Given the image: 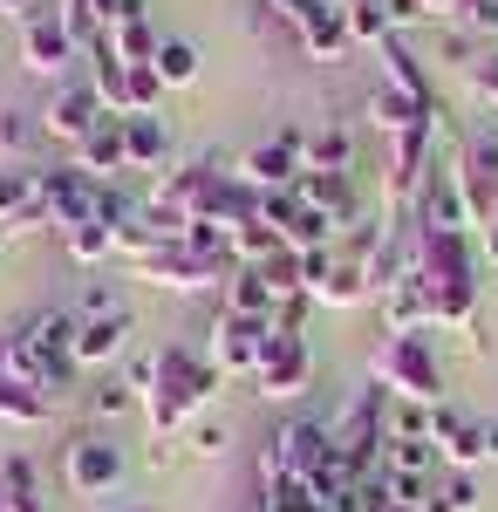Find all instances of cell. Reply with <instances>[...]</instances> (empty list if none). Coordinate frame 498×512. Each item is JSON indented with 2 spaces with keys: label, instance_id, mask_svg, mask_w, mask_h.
<instances>
[{
  "label": "cell",
  "instance_id": "cell-31",
  "mask_svg": "<svg viewBox=\"0 0 498 512\" xmlns=\"http://www.w3.org/2000/svg\"><path fill=\"white\" fill-rule=\"evenodd\" d=\"M103 41H110V48L123 55V62H151V55H157V41H164V35L151 28V14H137V21H116V28H110Z\"/></svg>",
  "mask_w": 498,
  "mask_h": 512
},
{
  "label": "cell",
  "instance_id": "cell-25",
  "mask_svg": "<svg viewBox=\"0 0 498 512\" xmlns=\"http://www.w3.org/2000/svg\"><path fill=\"white\" fill-rule=\"evenodd\" d=\"M437 465H444V458H437V444H430V437H383V472L430 478Z\"/></svg>",
  "mask_w": 498,
  "mask_h": 512
},
{
  "label": "cell",
  "instance_id": "cell-13",
  "mask_svg": "<svg viewBox=\"0 0 498 512\" xmlns=\"http://www.w3.org/2000/svg\"><path fill=\"white\" fill-rule=\"evenodd\" d=\"M430 444L451 472H478L485 465V417H464L458 403H437L430 410Z\"/></svg>",
  "mask_w": 498,
  "mask_h": 512
},
{
  "label": "cell",
  "instance_id": "cell-9",
  "mask_svg": "<svg viewBox=\"0 0 498 512\" xmlns=\"http://www.w3.org/2000/svg\"><path fill=\"white\" fill-rule=\"evenodd\" d=\"M267 328L273 321H246V315H212V328H205V362L219 369V376H253V362H260V349H267Z\"/></svg>",
  "mask_w": 498,
  "mask_h": 512
},
{
  "label": "cell",
  "instance_id": "cell-41",
  "mask_svg": "<svg viewBox=\"0 0 498 512\" xmlns=\"http://www.w3.org/2000/svg\"><path fill=\"white\" fill-rule=\"evenodd\" d=\"M267 7H273V14H280V21H287V28H294V21H301V14H307V7H321V0H267Z\"/></svg>",
  "mask_w": 498,
  "mask_h": 512
},
{
  "label": "cell",
  "instance_id": "cell-7",
  "mask_svg": "<svg viewBox=\"0 0 498 512\" xmlns=\"http://www.w3.org/2000/svg\"><path fill=\"white\" fill-rule=\"evenodd\" d=\"M62 485L76 492V499H103L123 485V444L103 431H82L62 444Z\"/></svg>",
  "mask_w": 498,
  "mask_h": 512
},
{
  "label": "cell",
  "instance_id": "cell-21",
  "mask_svg": "<svg viewBox=\"0 0 498 512\" xmlns=\"http://www.w3.org/2000/svg\"><path fill=\"white\" fill-rule=\"evenodd\" d=\"M430 117H444V110H430V103L403 96V89H389V82L369 96V123H376L383 137H403V130H417V123H430Z\"/></svg>",
  "mask_w": 498,
  "mask_h": 512
},
{
  "label": "cell",
  "instance_id": "cell-44",
  "mask_svg": "<svg viewBox=\"0 0 498 512\" xmlns=\"http://www.w3.org/2000/svg\"><path fill=\"white\" fill-rule=\"evenodd\" d=\"M0 14H21L28 21V0H0Z\"/></svg>",
  "mask_w": 498,
  "mask_h": 512
},
{
  "label": "cell",
  "instance_id": "cell-23",
  "mask_svg": "<svg viewBox=\"0 0 498 512\" xmlns=\"http://www.w3.org/2000/svg\"><path fill=\"white\" fill-rule=\"evenodd\" d=\"M219 308H226V315H246V321H273V308H280V301H273V287L253 274V267H232L226 301H219Z\"/></svg>",
  "mask_w": 498,
  "mask_h": 512
},
{
  "label": "cell",
  "instance_id": "cell-36",
  "mask_svg": "<svg viewBox=\"0 0 498 512\" xmlns=\"http://www.w3.org/2000/svg\"><path fill=\"white\" fill-rule=\"evenodd\" d=\"M130 403L144 410V396L130 390V383H103V390H89V410H96V417H123Z\"/></svg>",
  "mask_w": 498,
  "mask_h": 512
},
{
  "label": "cell",
  "instance_id": "cell-35",
  "mask_svg": "<svg viewBox=\"0 0 498 512\" xmlns=\"http://www.w3.org/2000/svg\"><path fill=\"white\" fill-rule=\"evenodd\" d=\"M96 315H123V294H116V280H89V287H82L76 321H96Z\"/></svg>",
  "mask_w": 498,
  "mask_h": 512
},
{
  "label": "cell",
  "instance_id": "cell-33",
  "mask_svg": "<svg viewBox=\"0 0 498 512\" xmlns=\"http://www.w3.org/2000/svg\"><path fill=\"white\" fill-rule=\"evenodd\" d=\"M41 144V117H28V110H0V158H28Z\"/></svg>",
  "mask_w": 498,
  "mask_h": 512
},
{
  "label": "cell",
  "instance_id": "cell-20",
  "mask_svg": "<svg viewBox=\"0 0 498 512\" xmlns=\"http://www.w3.org/2000/svg\"><path fill=\"white\" fill-rule=\"evenodd\" d=\"M130 308L123 315H96V321H76V369H103V362H116V355L130 349Z\"/></svg>",
  "mask_w": 498,
  "mask_h": 512
},
{
  "label": "cell",
  "instance_id": "cell-19",
  "mask_svg": "<svg viewBox=\"0 0 498 512\" xmlns=\"http://www.w3.org/2000/svg\"><path fill=\"white\" fill-rule=\"evenodd\" d=\"M76 171H89L96 185H110L116 171H130V137H123V117H103L89 137L76 144Z\"/></svg>",
  "mask_w": 498,
  "mask_h": 512
},
{
  "label": "cell",
  "instance_id": "cell-34",
  "mask_svg": "<svg viewBox=\"0 0 498 512\" xmlns=\"http://www.w3.org/2000/svg\"><path fill=\"white\" fill-rule=\"evenodd\" d=\"M423 512H478V485H471V472H451L444 485H437V499H423Z\"/></svg>",
  "mask_w": 498,
  "mask_h": 512
},
{
  "label": "cell",
  "instance_id": "cell-26",
  "mask_svg": "<svg viewBox=\"0 0 498 512\" xmlns=\"http://www.w3.org/2000/svg\"><path fill=\"white\" fill-rule=\"evenodd\" d=\"M123 137H130V171H157L164 151H171L164 117H123Z\"/></svg>",
  "mask_w": 498,
  "mask_h": 512
},
{
  "label": "cell",
  "instance_id": "cell-29",
  "mask_svg": "<svg viewBox=\"0 0 498 512\" xmlns=\"http://www.w3.org/2000/svg\"><path fill=\"white\" fill-rule=\"evenodd\" d=\"M0 424H21V431L48 424V396L28 390V383H14V376H0Z\"/></svg>",
  "mask_w": 498,
  "mask_h": 512
},
{
  "label": "cell",
  "instance_id": "cell-1",
  "mask_svg": "<svg viewBox=\"0 0 498 512\" xmlns=\"http://www.w3.org/2000/svg\"><path fill=\"white\" fill-rule=\"evenodd\" d=\"M219 383H226V376H219L198 349H185V342H164L157 355H144V362L130 369V390L144 396V424H151L157 437L192 431L198 410L212 403Z\"/></svg>",
  "mask_w": 498,
  "mask_h": 512
},
{
  "label": "cell",
  "instance_id": "cell-37",
  "mask_svg": "<svg viewBox=\"0 0 498 512\" xmlns=\"http://www.w3.org/2000/svg\"><path fill=\"white\" fill-rule=\"evenodd\" d=\"M192 451H198V458H226V424L198 417V424H192Z\"/></svg>",
  "mask_w": 498,
  "mask_h": 512
},
{
  "label": "cell",
  "instance_id": "cell-4",
  "mask_svg": "<svg viewBox=\"0 0 498 512\" xmlns=\"http://www.w3.org/2000/svg\"><path fill=\"white\" fill-rule=\"evenodd\" d=\"M130 274L151 280V287H164V294H205V287H226L232 280V260L226 253H198V246H185V239H171V246L144 253Z\"/></svg>",
  "mask_w": 498,
  "mask_h": 512
},
{
  "label": "cell",
  "instance_id": "cell-30",
  "mask_svg": "<svg viewBox=\"0 0 498 512\" xmlns=\"http://www.w3.org/2000/svg\"><path fill=\"white\" fill-rule=\"evenodd\" d=\"M348 35H355V48H383V41H396L389 0H348Z\"/></svg>",
  "mask_w": 498,
  "mask_h": 512
},
{
  "label": "cell",
  "instance_id": "cell-24",
  "mask_svg": "<svg viewBox=\"0 0 498 512\" xmlns=\"http://www.w3.org/2000/svg\"><path fill=\"white\" fill-rule=\"evenodd\" d=\"M383 82L389 89H403V96H417V103H430L437 110V89H430V76H423V62L403 48V35L383 41Z\"/></svg>",
  "mask_w": 498,
  "mask_h": 512
},
{
  "label": "cell",
  "instance_id": "cell-14",
  "mask_svg": "<svg viewBox=\"0 0 498 512\" xmlns=\"http://www.w3.org/2000/svg\"><path fill=\"white\" fill-rule=\"evenodd\" d=\"M110 117L103 110V96L89 89V82H62L55 96H48V110H41V137H62V144H82L96 123Z\"/></svg>",
  "mask_w": 498,
  "mask_h": 512
},
{
  "label": "cell",
  "instance_id": "cell-16",
  "mask_svg": "<svg viewBox=\"0 0 498 512\" xmlns=\"http://www.w3.org/2000/svg\"><path fill=\"white\" fill-rule=\"evenodd\" d=\"M41 171L0 164V233H41Z\"/></svg>",
  "mask_w": 498,
  "mask_h": 512
},
{
  "label": "cell",
  "instance_id": "cell-12",
  "mask_svg": "<svg viewBox=\"0 0 498 512\" xmlns=\"http://www.w3.org/2000/svg\"><path fill=\"white\" fill-rule=\"evenodd\" d=\"M76 55L82 48H76V35L62 28V14H28V21H21V69H28V76L55 82Z\"/></svg>",
  "mask_w": 498,
  "mask_h": 512
},
{
  "label": "cell",
  "instance_id": "cell-8",
  "mask_svg": "<svg viewBox=\"0 0 498 512\" xmlns=\"http://www.w3.org/2000/svg\"><path fill=\"white\" fill-rule=\"evenodd\" d=\"M451 178H458V192H464V212H471V226L485 233L498 219V137H464V151L458 164H451Z\"/></svg>",
  "mask_w": 498,
  "mask_h": 512
},
{
  "label": "cell",
  "instance_id": "cell-15",
  "mask_svg": "<svg viewBox=\"0 0 498 512\" xmlns=\"http://www.w3.org/2000/svg\"><path fill=\"white\" fill-rule=\"evenodd\" d=\"M417 233H471V212H464V192L451 171H430L417 192V219H410Z\"/></svg>",
  "mask_w": 498,
  "mask_h": 512
},
{
  "label": "cell",
  "instance_id": "cell-27",
  "mask_svg": "<svg viewBox=\"0 0 498 512\" xmlns=\"http://www.w3.org/2000/svg\"><path fill=\"white\" fill-rule=\"evenodd\" d=\"M226 253H232V267H260V260L280 253V233H273L267 219H239L226 233Z\"/></svg>",
  "mask_w": 498,
  "mask_h": 512
},
{
  "label": "cell",
  "instance_id": "cell-10",
  "mask_svg": "<svg viewBox=\"0 0 498 512\" xmlns=\"http://www.w3.org/2000/svg\"><path fill=\"white\" fill-rule=\"evenodd\" d=\"M430 151H437V117L430 123H417V130H403V137H389V198L396 205H417V192H423V178L437 171L430 164Z\"/></svg>",
  "mask_w": 498,
  "mask_h": 512
},
{
  "label": "cell",
  "instance_id": "cell-38",
  "mask_svg": "<svg viewBox=\"0 0 498 512\" xmlns=\"http://www.w3.org/2000/svg\"><path fill=\"white\" fill-rule=\"evenodd\" d=\"M471 89H478V96H485V103L498 110V55H485V62L471 69Z\"/></svg>",
  "mask_w": 498,
  "mask_h": 512
},
{
  "label": "cell",
  "instance_id": "cell-6",
  "mask_svg": "<svg viewBox=\"0 0 498 512\" xmlns=\"http://www.w3.org/2000/svg\"><path fill=\"white\" fill-rule=\"evenodd\" d=\"M321 465H328V424L321 417H287L260 451V478H287V485H307Z\"/></svg>",
  "mask_w": 498,
  "mask_h": 512
},
{
  "label": "cell",
  "instance_id": "cell-11",
  "mask_svg": "<svg viewBox=\"0 0 498 512\" xmlns=\"http://www.w3.org/2000/svg\"><path fill=\"white\" fill-rule=\"evenodd\" d=\"M301 130H280V137H267V144H253L246 151V164H239V178L253 185V192H294L301 185Z\"/></svg>",
  "mask_w": 498,
  "mask_h": 512
},
{
  "label": "cell",
  "instance_id": "cell-39",
  "mask_svg": "<svg viewBox=\"0 0 498 512\" xmlns=\"http://www.w3.org/2000/svg\"><path fill=\"white\" fill-rule=\"evenodd\" d=\"M423 21H458V0H410Z\"/></svg>",
  "mask_w": 498,
  "mask_h": 512
},
{
  "label": "cell",
  "instance_id": "cell-22",
  "mask_svg": "<svg viewBox=\"0 0 498 512\" xmlns=\"http://www.w3.org/2000/svg\"><path fill=\"white\" fill-rule=\"evenodd\" d=\"M301 158H307V171H355V137H348L342 123L301 130Z\"/></svg>",
  "mask_w": 498,
  "mask_h": 512
},
{
  "label": "cell",
  "instance_id": "cell-2",
  "mask_svg": "<svg viewBox=\"0 0 498 512\" xmlns=\"http://www.w3.org/2000/svg\"><path fill=\"white\" fill-rule=\"evenodd\" d=\"M410 280L430 301V321L471 328L478 321V253L471 233H410Z\"/></svg>",
  "mask_w": 498,
  "mask_h": 512
},
{
  "label": "cell",
  "instance_id": "cell-40",
  "mask_svg": "<svg viewBox=\"0 0 498 512\" xmlns=\"http://www.w3.org/2000/svg\"><path fill=\"white\" fill-rule=\"evenodd\" d=\"M0 512H41V499H21V492L0 478Z\"/></svg>",
  "mask_w": 498,
  "mask_h": 512
},
{
  "label": "cell",
  "instance_id": "cell-43",
  "mask_svg": "<svg viewBox=\"0 0 498 512\" xmlns=\"http://www.w3.org/2000/svg\"><path fill=\"white\" fill-rule=\"evenodd\" d=\"M485 260H492V267H498V219H492V226H485Z\"/></svg>",
  "mask_w": 498,
  "mask_h": 512
},
{
  "label": "cell",
  "instance_id": "cell-28",
  "mask_svg": "<svg viewBox=\"0 0 498 512\" xmlns=\"http://www.w3.org/2000/svg\"><path fill=\"white\" fill-rule=\"evenodd\" d=\"M151 69H157L164 89H192V82H198V48H192V41H178V35H164V41H157V55H151Z\"/></svg>",
  "mask_w": 498,
  "mask_h": 512
},
{
  "label": "cell",
  "instance_id": "cell-32",
  "mask_svg": "<svg viewBox=\"0 0 498 512\" xmlns=\"http://www.w3.org/2000/svg\"><path fill=\"white\" fill-rule=\"evenodd\" d=\"M253 274L273 287V301H301V294H307V287H301V253H287V246H280L273 260H260Z\"/></svg>",
  "mask_w": 498,
  "mask_h": 512
},
{
  "label": "cell",
  "instance_id": "cell-18",
  "mask_svg": "<svg viewBox=\"0 0 498 512\" xmlns=\"http://www.w3.org/2000/svg\"><path fill=\"white\" fill-rule=\"evenodd\" d=\"M294 192H301V205L328 212L342 233H348V226H362V205H355V178H348V171H301Z\"/></svg>",
  "mask_w": 498,
  "mask_h": 512
},
{
  "label": "cell",
  "instance_id": "cell-45",
  "mask_svg": "<svg viewBox=\"0 0 498 512\" xmlns=\"http://www.w3.org/2000/svg\"><path fill=\"white\" fill-rule=\"evenodd\" d=\"M116 512H157V506H116Z\"/></svg>",
  "mask_w": 498,
  "mask_h": 512
},
{
  "label": "cell",
  "instance_id": "cell-17",
  "mask_svg": "<svg viewBox=\"0 0 498 512\" xmlns=\"http://www.w3.org/2000/svg\"><path fill=\"white\" fill-rule=\"evenodd\" d=\"M294 41H301L314 62H342L355 55V35H348V7H307L294 21Z\"/></svg>",
  "mask_w": 498,
  "mask_h": 512
},
{
  "label": "cell",
  "instance_id": "cell-46",
  "mask_svg": "<svg viewBox=\"0 0 498 512\" xmlns=\"http://www.w3.org/2000/svg\"><path fill=\"white\" fill-rule=\"evenodd\" d=\"M321 7H348V0H321Z\"/></svg>",
  "mask_w": 498,
  "mask_h": 512
},
{
  "label": "cell",
  "instance_id": "cell-3",
  "mask_svg": "<svg viewBox=\"0 0 498 512\" xmlns=\"http://www.w3.org/2000/svg\"><path fill=\"white\" fill-rule=\"evenodd\" d=\"M369 376L396 403H423V410L444 403V362H437V349L423 335H383V349L369 355Z\"/></svg>",
  "mask_w": 498,
  "mask_h": 512
},
{
  "label": "cell",
  "instance_id": "cell-42",
  "mask_svg": "<svg viewBox=\"0 0 498 512\" xmlns=\"http://www.w3.org/2000/svg\"><path fill=\"white\" fill-rule=\"evenodd\" d=\"M485 465H498V424H485Z\"/></svg>",
  "mask_w": 498,
  "mask_h": 512
},
{
  "label": "cell",
  "instance_id": "cell-5",
  "mask_svg": "<svg viewBox=\"0 0 498 512\" xmlns=\"http://www.w3.org/2000/svg\"><path fill=\"white\" fill-rule=\"evenodd\" d=\"M253 390L267 396V403H294V396L314 390V349H307V335L267 328V349L253 362Z\"/></svg>",
  "mask_w": 498,
  "mask_h": 512
}]
</instances>
